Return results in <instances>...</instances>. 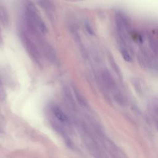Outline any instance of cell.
Returning a JSON list of instances; mask_svg holds the SVG:
<instances>
[{"instance_id":"3","label":"cell","mask_w":158,"mask_h":158,"mask_svg":"<svg viewBox=\"0 0 158 158\" xmlns=\"http://www.w3.org/2000/svg\"><path fill=\"white\" fill-rule=\"evenodd\" d=\"M100 80L106 88L111 90H114L116 88L115 80L107 69H102L101 71Z\"/></svg>"},{"instance_id":"6","label":"cell","mask_w":158,"mask_h":158,"mask_svg":"<svg viewBox=\"0 0 158 158\" xmlns=\"http://www.w3.org/2000/svg\"><path fill=\"white\" fill-rule=\"evenodd\" d=\"M8 16L6 14V12L2 9L0 8V19L2 21H4L5 23H7L8 22Z\"/></svg>"},{"instance_id":"8","label":"cell","mask_w":158,"mask_h":158,"mask_svg":"<svg viewBox=\"0 0 158 158\" xmlns=\"http://www.w3.org/2000/svg\"><path fill=\"white\" fill-rule=\"evenodd\" d=\"M2 42V38H1V30H0V43Z\"/></svg>"},{"instance_id":"4","label":"cell","mask_w":158,"mask_h":158,"mask_svg":"<svg viewBox=\"0 0 158 158\" xmlns=\"http://www.w3.org/2000/svg\"><path fill=\"white\" fill-rule=\"evenodd\" d=\"M52 111L54 116L57 118V120H59L60 122L63 123H66L68 122L69 119L66 114L61 110V109L58 107L57 106H53L52 107Z\"/></svg>"},{"instance_id":"1","label":"cell","mask_w":158,"mask_h":158,"mask_svg":"<svg viewBox=\"0 0 158 158\" xmlns=\"http://www.w3.org/2000/svg\"><path fill=\"white\" fill-rule=\"evenodd\" d=\"M22 43L31 60L39 67H43V60L41 52L34 40L27 31H20Z\"/></svg>"},{"instance_id":"2","label":"cell","mask_w":158,"mask_h":158,"mask_svg":"<svg viewBox=\"0 0 158 158\" xmlns=\"http://www.w3.org/2000/svg\"><path fill=\"white\" fill-rule=\"evenodd\" d=\"M26 20L34 25L43 34L48 32V28L44 20L38 13L35 6L31 2H28L25 7Z\"/></svg>"},{"instance_id":"7","label":"cell","mask_w":158,"mask_h":158,"mask_svg":"<svg viewBox=\"0 0 158 158\" xmlns=\"http://www.w3.org/2000/svg\"><path fill=\"white\" fill-rule=\"evenodd\" d=\"M85 27H86V28L87 31H88V33H91V34H93V31L92 28H91L88 24H86V25H85Z\"/></svg>"},{"instance_id":"5","label":"cell","mask_w":158,"mask_h":158,"mask_svg":"<svg viewBox=\"0 0 158 158\" xmlns=\"http://www.w3.org/2000/svg\"><path fill=\"white\" fill-rule=\"evenodd\" d=\"M119 51L123 59L126 62H130L131 60V56L129 50V46L123 44H117Z\"/></svg>"}]
</instances>
